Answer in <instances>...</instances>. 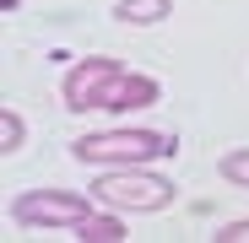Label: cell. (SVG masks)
Instances as JSON below:
<instances>
[{
    "label": "cell",
    "mask_w": 249,
    "mask_h": 243,
    "mask_svg": "<svg viewBox=\"0 0 249 243\" xmlns=\"http://www.w3.org/2000/svg\"><path fill=\"white\" fill-rule=\"evenodd\" d=\"M92 200L108 206V211L146 216V211L174 206V178L168 173H152V162H141V168H103L98 184H92Z\"/></svg>",
    "instance_id": "7a4b0ae2"
},
{
    "label": "cell",
    "mask_w": 249,
    "mask_h": 243,
    "mask_svg": "<svg viewBox=\"0 0 249 243\" xmlns=\"http://www.w3.org/2000/svg\"><path fill=\"white\" fill-rule=\"evenodd\" d=\"M217 173H222V184H233V189H249V146H233V151H222Z\"/></svg>",
    "instance_id": "ba28073f"
},
{
    "label": "cell",
    "mask_w": 249,
    "mask_h": 243,
    "mask_svg": "<svg viewBox=\"0 0 249 243\" xmlns=\"http://www.w3.org/2000/svg\"><path fill=\"white\" fill-rule=\"evenodd\" d=\"M87 211H92V200L76 194V189H22L11 200L17 227H76Z\"/></svg>",
    "instance_id": "3957f363"
},
{
    "label": "cell",
    "mask_w": 249,
    "mask_h": 243,
    "mask_svg": "<svg viewBox=\"0 0 249 243\" xmlns=\"http://www.w3.org/2000/svg\"><path fill=\"white\" fill-rule=\"evenodd\" d=\"M71 238L76 243H124V238H130V232H124V211H87V216H81L76 227H71Z\"/></svg>",
    "instance_id": "8992f818"
},
{
    "label": "cell",
    "mask_w": 249,
    "mask_h": 243,
    "mask_svg": "<svg viewBox=\"0 0 249 243\" xmlns=\"http://www.w3.org/2000/svg\"><path fill=\"white\" fill-rule=\"evenodd\" d=\"M174 16V0H114V22L124 27H157Z\"/></svg>",
    "instance_id": "52a82bcc"
},
{
    "label": "cell",
    "mask_w": 249,
    "mask_h": 243,
    "mask_svg": "<svg viewBox=\"0 0 249 243\" xmlns=\"http://www.w3.org/2000/svg\"><path fill=\"white\" fill-rule=\"evenodd\" d=\"M174 151L179 141L168 130H146V125H108V130H87L71 141V157L87 168H141V162H162Z\"/></svg>",
    "instance_id": "6da1fadb"
},
{
    "label": "cell",
    "mask_w": 249,
    "mask_h": 243,
    "mask_svg": "<svg viewBox=\"0 0 249 243\" xmlns=\"http://www.w3.org/2000/svg\"><path fill=\"white\" fill-rule=\"evenodd\" d=\"M124 65L114 60V54H87V60H76L65 76H60V103L71 108V113H87V103H92V92L103 87L108 76H119Z\"/></svg>",
    "instance_id": "5b68a950"
},
{
    "label": "cell",
    "mask_w": 249,
    "mask_h": 243,
    "mask_svg": "<svg viewBox=\"0 0 249 243\" xmlns=\"http://www.w3.org/2000/svg\"><path fill=\"white\" fill-rule=\"evenodd\" d=\"M0 11H6V16H11V11H22V0H0Z\"/></svg>",
    "instance_id": "8fae6325"
},
{
    "label": "cell",
    "mask_w": 249,
    "mask_h": 243,
    "mask_svg": "<svg viewBox=\"0 0 249 243\" xmlns=\"http://www.w3.org/2000/svg\"><path fill=\"white\" fill-rule=\"evenodd\" d=\"M249 238V222H228V227H217V243H244Z\"/></svg>",
    "instance_id": "30bf717a"
},
{
    "label": "cell",
    "mask_w": 249,
    "mask_h": 243,
    "mask_svg": "<svg viewBox=\"0 0 249 243\" xmlns=\"http://www.w3.org/2000/svg\"><path fill=\"white\" fill-rule=\"evenodd\" d=\"M157 97H162L157 76H141V70H119V76H108L103 87L92 92L87 113H136V108H152Z\"/></svg>",
    "instance_id": "277c9868"
},
{
    "label": "cell",
    "mask_w": 249,
    "mask_h": 243,
    "mask_svg": "<svg viewBox=\"0 0 249 243\" xmlns=\"http://www.w3.org/2000/svg\"><path fill=\"white\" fill-rule=\"evenodd\" d=\"M22 146H27V125H22V113H17V108H0V151L11 157V151H22Z\"/></svg>",
    "instance_id": "9c48e42d"
}]
</instances>
